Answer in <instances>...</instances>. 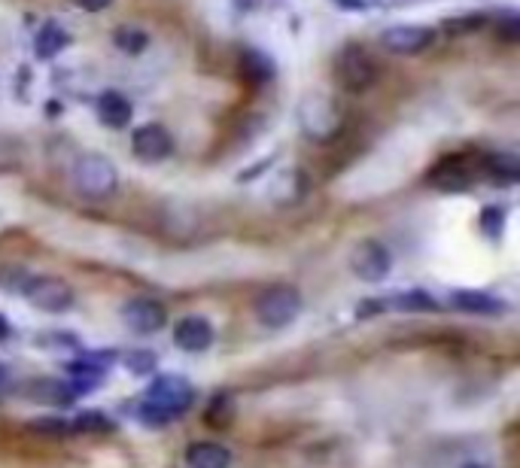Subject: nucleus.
<instances>
[{
	"label": "nucleus",
	"mask_w": 520,
	"mask_h": 468,
	"mask_svg": "<svg viewBox=\"0 0 520 468\" xmlns=\"http://www.w3.org/2000/svg\"><path fill=\"white\" fill-rule=\"evenodd\" d=\"M73 4H77L80 10H86V13H101L113 4V0H73Z\"/></svg>",
	"instance_id": "5701e85b"
},
{
	"label": "nucleus",
	"mask_w": 520,
	"mask_h": 468,
	"mask_svg": "<svg viewBox=\"0 0 520 468\" xmlns=\"http://www.w3.org/2000/svg\"><path fill=\"white\" fill-rule=\"evenodd\" d=\"M435 43V31L426 25H393L381 34V46L390 55H420Z\"/></svg>",
	"instance_id": "9d476101"
},
{
	"label": "nucleus",
	"mask_w": 520,
	"mask_h": 468,
	"mask_svg": "<svg viewBox=\"0 0 520 468\" xmlns=\"http://www.w3.org/2000/svg\"><path fill=\"white\" fill-rule=\"evenodd\" d=\"M70 180L83 198L92 201H107L119 192V171L101 152H83L77 165H73Z\"/></svg>",
	"instance_id": "f257e3e1"
},
{
	"label": "nucleus",
	"mask_w": 520,
	"mask_h": 468,
	"mask_svg": "<svg viewBox=\"0 0 520 468\" xmlns=\"http://www.w3.org/2000/svg\"><path fill=\"white\" fill-rule=\"evenodd\" d=\"M299 122L305 128V134L317 143L323 140H332L341 128H344V116H341V107L326 98V95H308L302 98L299 104Z\"/></svg>",
	"instance_id": "7ed1b4c3"
},
{
	"label": "nucleus",
	"mask_w": 520,
	"mask_h": 468,
	"mask_svg": "<svg viewBox=\"0 0 520 468\" xmlns=\"http://www.w3.org/2000/svg\"><path fill=\"white\" fill-rule=\"evenodd\" d=\"M131 149L140 162L146 165H156V162H165L168 155L174 152V137L165 125H140L134 134H131Z\"/></svg>",
	"instance_id": "1a4fd4ad"
},
{
	"label": "nucleus",
	"mask_w": 520,
	"mask_h": 468,
	"mask_svg": "<svg viewBox=\"0 0 520 468\" xmlns=\"http://www.w3.org/2000/svg\"><path fill=\"white\" fill-rule=\"evenodd\" d=\"M186 465L189 468H229L232 453L216 441H192L186 447Z\"/></svg>",
	"instance_id": "ddd939ff"
},
{
	"label": "nucleus",
	"mask_w": 520,
	"mask_h": 468,
	"mask_svg": "<svg viewBox=\"0 0 520 468\" xmlns=\"http://www.w3.org/2000/svg\"><path fill=\"white\" fill-rule=\"evenodd\" d=\"M134 116V107L125 95L119 92H104L98 98V119L107 125V128H125Z\"/></svg>",
	"instance_id": "2eb2a0df"
},
{
	"label": "nucleus",
	"mask_w": 520,
	"mask_h": 468,
	"mask_svg": "<svg viewBox=\"0 0 520 468\" xmlns=\"http://www.w3.org/2000/svg\"><path fill=\"white\" fill-rule=\"evenodd\" d=\"M302 307H305V301L295 286H268L256 298V320L265 329H286L299 320Z\"/></svg>",
	"instance_id": "f03ea898"
},
{
	"label": "nucleus",
	"mask_w": 520,
	"mask_h": 468,
	"mask_svg": "<svg viewBox=\"0 0 520 468\" xmlns=\"http://www.w3.org/2000/svg\"><path fill=\"white\" fill-rule=\"evenodd\" d=\"M13 335V326H10V320H4L0 317V341H7Z\"/></svg>",
	"instance_id": "b1692460"
},
{
	"label": "nucleus",
	"mask_w": 520,
	"mask_h": 468,
	"mask_svg": "<svg viewBox=\"0 0 520 468\" xmlns=\"http://www.w3.org/2000/svg\"><path fill=\"white\" fill-rule=\"evenodd\" d=\"M308 195V177L302 171H283L277 174L268 198L277 204V207H292V204H299L302 198Z\"/></svg>",
	"instance_id": "f8f14e48"
},
{
	"label": "nucleus",
	"mask_w": 520,
	"mask_h": 468,
	"mask_svg": "<svg viewBox=\"0 0 520 468\" xmlns=\"http://www.w3.org/2000/svg\"><path fill=\"white\" fill-rule=\"evenodd\" d=\"M70 43V37H67V31L64 28H58V25H46L40 34H37V55L40 58H52V55H58L64 46Z\"/></svg>",
	"instance_id": "f3484780"
},
{
	"label": "nucleus",
	"mask_w": 520,
	"mask_h": 468,
	"mask_svg": "<svg viewBox=\"0 0 520 468\" xmlns=\"http://www.w3.org/2000/svg\"><path fill=\"white\" fill-rule=\"evenodd\" d=\"M122 323L137 335H156L168 323V307L156 298H131L122 307Z\"/></svg>",
	"instance_id": "6e6552de"
},
{
	"label": "nucleus",
	"mask_w": 520,
	"mask_h": 468,
	"mask_svg": "<svg viewBox=\"0 0 520 468\" xmlns=\"http://www.w3.org/2000/svg\"><path fill=\"white\" fill-rule=\"evenodd\" d=\"M125 368L131 374H150L156 368V353H150V350H134V353L125 356Z\"/></svg>",
	"instance_id": "412c9836"
},
{
	"label": "nucleus",
	"mask_w": 520,
	"mask_h": 468,
	"mask_svg": "<svg viewBox=\"0 0 520 468\" xmlns=\"http://www.w3.org/2000/svg\"><path fill=\"white\" fill-rule=\"evenodd\" d=\"M478 28H484V16H481V13H463V16H454V19H448V22L441 25L444 34H454V37L472 34V31H478Z\"/></svg>",
	"instance_id": "aec40b11"
},
{
	"label": "nucleus",
	"mask_w": 520,
	"mask_h": 468,
	"mask_svg": "<svg viewBox=\"0 0 520 468\" xmlns=\"http://www.w3.org/2000/svg\"><path fill=\"white\" fill-rule=\"evenodd\" d=\"M244 73L250 83H268L274 76V64L262 52H244Z\"/></svg>",
	"instance_id": "6ab92c4d"
},
{
	"label": "nucleus",
	"mask_w": 520,
	"mask_h": 468,
	"mask_svg": "<svg viewBox=\"0 0 520 468\" xmlns=\"http://www.w3.org/2000/svg\"><path fill=\"white\" fill-rule=\"evenodd\" d=\"M347 262H350V271L365 283H381L393 268V256L381 241H359L350 250Z\"/></svg>",
	"instance_id": "0eeeda50"
},
{
	"label": "nucleus",
	"mask_w": 520,
	"mask_h": 468,
	"mask_svg": "<svg viewBox=\"0 0 520 468\" xmlns=\"http://www.w3.org/2000/svg\"><path fill=\"white\" fill-rule=\"evenodd\" d=\"M4 380H7V368H4V365H0V383H4Z\"/></svg>",
	"instance_id": "a878e982"
},
{
	"label": "nucleus",
	"mask_w": 520,
	"mask_h": 468,
	"mask_svg": "<svg viewBox=\"0 0 520 468\" xmlns=\"http://www.w3.org/2000/svg\"><path fill=\"white\" fill-rule=\"evenodd\" d=\"M484 165H487V171H490L496 180L514 183V180L520 177V162H517V155H511V152H496V155H490V159H487Z\"/></svg>",
	"instance_id": "a211bd4d"
},
{
	"label": "nucleus",
	"mask_w": 520,
	"mask_h": 468,
	"mask_svg": "<svg viewBox=\"0 0 520 468\" xmlns=\"http://www.w3.org/2000/svg\"><path fill=\"white\" fill-rule=\"evenodd\" d=\"M113 43L125 55H140L146 46H150V34H146L143 28H134V25H122L113 31Z\"/></svg>",
	"instance_id": "dca6fc26"
},
{
	"label": "nucleus",
	"mask_w": 520,
	"mask_h": 468,
	"mask_svg": "<svg viewBox=\"0 0 520 468\" xmlns=\"http://www.w3.org/2000/svg\"><path fill=\"white\" fill-rule=\"evenodd\" d=\"M502 225H505V213H502V207H484L481 228H484L487 238H499V234H502Z\"/></svg>",
	"instance_id": "4be33fe9"
},
{
	"label": "nucleus",
	"mask_w": 520,
	"mask_h": 468,
	"mask_svg": "<svg viewBox=\"0 0 520 468\" xmlns=\"http://www.w3.org/2000/svg\"><path fill=\"white\" fill-rule=\"evenodd\" d=\"M192 402H195V386L180 374H159L150 386H146V405L159 408L171 420L180 417L183 411H189Z\"/></svg>",
	"instance_id": "20e7f679"
},
{
	"label": "nucleus",
	"mask_w": 520,
	"mask_h": 468,
	"mask_svg": "<svg viewBox=\"0 0 520 468\" xmlns=\"http://www.w3.org/2000/svg\"><path fill=\"white\" fill-rule=\"evenodd\" d=\"M22 292L43 314H64V310H70L73 301H77V292L61 277H28Z\"/></svg>",
	"instance_id": "423d86ee"
},
{
	"label": "nucleus",
	"mask_w": 520,
	"mask_h": 468,
	"mask_svg": "<svg viewBox=\"0 0 520 468\" xmlns=\"http://www.w3.org/2000/svg\"><path fill=\"white\" fill-rule=\"evenodd\" d=\"M454 307L463 310V314H478V317H499L508 310V304L502 298H493L487 292H472V289H463V292H454Z\"/></svg>",
	"instance_id": "4468645a"
},
{
	"label": "nucleus",
	"mask_w": 520,
	"mask_h": 468,
	"mask_svg": "<svg viewBox=\"0 0 520 468\" xmlns=\"http://www.w3.org/2000/svg\"><path fill=\"white\" fill-rule=\"evenodd\" d=\"M341 4H347V7H362L359 0H341Z\"/></svg>",
	"instance_id": "393cba45"
},
{
	"label": "nucleus",
	"mask_w": 520,
	"mask_h": 468,
	"mask_svg": "<svg viewBox=\"0 0 520 468\" xmlns=\"http://www.w3.org/2000/svg\"><path fill=\"white\" fill-rule=\"evenodd\" d=\"M463 468H484V465H478V462H466Z\"/></svg>",
	"instance_id": "bb28decb"
},
{
	"label": "nucleus",
	"mask_w": 520,
	"mask_h": 468,
	"mask_svg": "<svg viewBox=\"0 0 520 468\" xmlns=\"http://www.w3.org/2000/svg\"><path fill=\"white\" fill-rule=\"evenodd\" d=\"M174 344L186 353H204L213 344V326L204 317H186L174 329Z\"/></svg>",
	"instance_id": "9b49d317"
},
{
	"label": "nucleus",
	"mask_w": 520,
	"mask_h": 468,
	"mask_svg": "<svg viewBox=\"0 0 520 468\" xmlns=\"http://www.w3.org/2000/svg\"><path fill=\"white\" fill-rule=\"evenodd\" d=\"M378 76V64L362 46H344L335 58V83L347 92H365Z\"/></svg>",
	"instance_id": "39448f33"
}]
</instances>
